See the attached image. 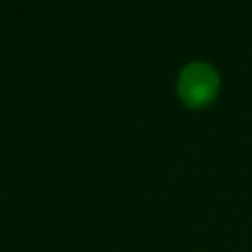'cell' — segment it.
<instances>
[{
    "label": "cell",
    "mask_w": 252,
    "mask_h": 252,
    "mask_svg": "<svg viewBox=\"0 0 252 252\" xmlns=\"http://www.w3.org/2000/svg\"><path fill=\"white\" fill-rule=\"evenodd\" d=\"M220 79L216 70L208 63H190L182 70L179 79V94L186 105L197 108L208 105L216 96Z\"/></svg>",
    "instance_id": "6da1fadb"
}]
</instances>
